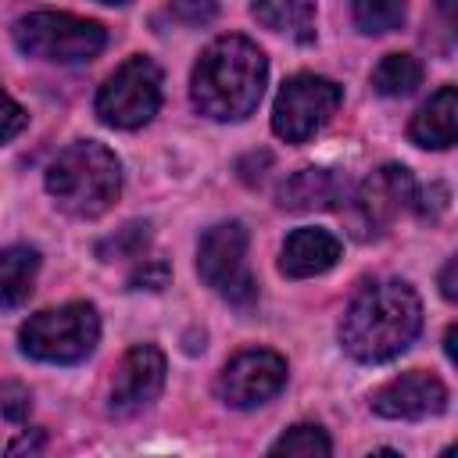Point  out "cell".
<instances>
[{
	"mask_svg": "<svg viewBox=\"0 0 458 458\" xmlns=\"http://www.w3.org/2000/svg\"><path fill=\"white\" fill-rule=\"evenodd\" d=\"M7 451H11V454H21V451H43V429H32V437H29V433L18 437Z\"/></svg>",
	"mask_w": 458,
	"mask_h": 458,
	"instance_id": "cell-26",
	"label": "cell"
},
{
	"mask_svg": "<svg viewBox=\"0 0 458 458\" xmlns=\"http://www.w3.org/2000/svg\"><path fill=\"white\" fill-rule=\"evenodd\" d=\"M351 18L365 36H383L404 25L408 4L404 0H351Z\"/></svg>",
	"mask_w": 458,
	"mask_h": 458,
	"instance_id": "cell-19",
	"label": "cell"
},
{
	"mask_svg": "<svg viewBox=\"0 0 458 458\" xmlns=\"http://www.w3.org/2000/svg\"><path fill=\"white\" fill-rule=\"evenodd\" d=\"M415 179L404 165H383L376 168L347 200L344 218L354 240H379L394 229V222L415 204Z\"/></svg>",
	"mask_w": 458,
	"mask_h": 458,
	"instance_id": "cell-7",
	"label": "cell"
},
{
	"mask_svg": "<svg viewBox=\"0 0 458 458\" xmlns=\"http://www.w3.org/2000/svg\"><path fill=\"white\" fill-rule=\"evenodd\" d=\"M14 47L39 61L79 64L93 61L107 47V29L93 18H79L68 11H32L21 14L11 29Z\"/></svg>",
	"mask_w": 458,
	"mask_h": 458,
	"instance_id": "cell-5",
	"label": "cell"
},
{
	"mask_svg": "<svg viewBox=\"0 0 458 458\" xmlns=\"http://www.w3.org/2000/svg\"><path fill=\"white\" fill-rule=\"evenodd\" d=\"M268 79V57L247 36L211 39L190 75V100L211 122H243L261 104Z\"/></svg>",
	"mask_w": 458,
	"mask_h": 458,
	"instance_id": "cell-1",
	"label": "cell"
},
{
	"mask_svg": "<svg viewBox=\"0 0 458 458\" xmlns=\"http://www.w3.org/2000/svg\"><path fill=\"white\" fill-rule=\"evenodd\" d=\"M197 272L233 308H240V311L254 308L258 283L247 268V229L240 222H218L200 236Z\"/></svg>",
	"mask_w": 458,
	"mask_h": 458,
	"instance_id": "cell-8",
	"label": "cell"
},
{
	"mask_svg": "<svg viewBox=\"0 0 458 458\" xmlns=\"http://www.w3.org/2000/svg\"><path fill=\"white\" fill-rule=\"evenodd\" d=\"M340 240L329 229H315V225H301L286 236L283 254H279V272L290 279H311L329 272L340 261Z\"/></svg>",
	"mask_w": 458,
	"mask_h": 458,
	"instance_id": "cell-13",
	"label": "cell"
},
{
	"mask_svg": "<svg viewBox=\"0 0 458 458\" xmlns=\"http://www.w3.org/2000/svg\"><path fill=\"white\" fill-rule=\"evenodd\" d=\"M454 268H458V261L451 258L444 265V272H440V293H444V301H454Z\"/></svg>",
	"mask_w": 458,
	"mask_h": 458,
	"instance_id": "cell-27",
	"label": "cell"
},
{
	"mask_svg": "<svg viewBox=\"0 0 458 458\" xmlns=\"http://www.w3.org/2000/svg\"><path fill=\"white\" fill-rule=\"evenodd\" d=\"M422 329V301L401 283H369L340 318V347L365 365L390 361L415 344Z\"/></svg>",
	"mask_w": 458,
	"mask_h": 458,
	"instance_id": "cell-2",
	"label": "cell"
},
{
	"mask_svg": "<svg viewBox=\"0 0 458 458\" xmlns=\"http://www.w3.org/2000/svg\"><path fill=\"white\" fill-rule=\"evenodd\" d=\"M100 4H129V0H100Z\"/></svg>",
	"mask_w": 458,
	"mask_h": 458,
	"instance_id": "cell-29",
	"label": "cell"
},
{
	"mask_svg": "<svg viewBox=\"0 0 458 458\" xmlns=\"http://www.w3.org/2000/svg\"><path fill=\"white\" fill-rule=\"evenodd\" d=\"M440 4H444V7H451V0H440Z\"/></svg>",
	"mask_w": 458,
	"mask_h": 458,
	"instance_id": "cell-30",
	"label": "cell"
},
{
	"mask_svg": "<svg viewBox=\"0 0 458 458\" xmlns=\"http://www.w3.org/2000/svg\"><path fill=\"white\" fill-rule=\"evenodd\" d=\"M250 14L258 25L290 36L293 43H311L315 39V7L311 0H254Z\"/></svg>",
	"mask_w": 458,
	"mask_h": 458,
	"instance_id": "cell-16",
	"label": "cell"
},
{
	"mask_svg": "<svg viewBox=\"0 0 458 458\" xmlns=\"http://www.w3.org/2000/svg\"><path fill=\"white\" fill-rule=\"evenodd\" d=\"M32 411V394L29 386L14 383V379H0V415L11 422H25Z\"/></svg>",
	"mask_w": 458,
	"mask_h": 458,
	"instance_id": "cell-22",
	"label": "cell"
},
{
	"mask_svg": "<svg viewBox=\"0 0 458 458\" xmlns=\"http://www.w3.org/2000/svg\"><path fill=\"white\" fill-rule=\"evenodd\" d=\"M286 358L265 347L240 351L233 361H225L215 390L229 408H258L272 401L286 386Z\"/></svg>",
	"mask_w": 458,
	"mask_h": 458,
	"instance_id": "cell-10",
	"label": "cell"
},
{
	"mask_svg": "<svg viewBox=\"0 0 458 458\" xmlns=\"http://www.w3.org/2000/svg\"><path fill=\"white\" fill-rule=\"evenodd\" d=\"M172 14L182 25H208L218 14V0H172Z\"/></svg>",
	"mask_w": 458,
	"mask_h": 458,
	"instance_id": "cell-24",
	"label": "cell"
},
{
	"mask_svg": "<svg viewBox=\"0 0 458 458\" xmlns=\"http://www.w3.org/2000/svg\"><path fill=\"white\" fill-rule=\"evenodd\" d=\"M422 82V64L411 54H386L372 68V89L379 97H408Z\"/></svg>",
	"mask_w": 458,
	"mask_h": 458,
	"instance_id": "cell-18",
	"label": "cell"
},
{
	"mask_svg": "<svg viewBox=\"0 0 458 458\" xmlns=\"http://www.w3.org/2000/svg\"><path fill=\"white\" fill-rule=\"evenodd\" d=\"M268 454H304V458H311V454H333V444H329V437H326L318 426L301 422V426H290V429L268 447Z\"/></svg>",
	"mask_w": 458,
	"mask_h": 458,
	"instance_id": "cell-20",
	"label": "cell"
},
{
	"mask_svg": "<svg viewBox=\"0 0 458 458\" xmlns=\"http://www.w3.org/2000/svg\"><path fill=\"white\" fill-rule=\"evenodd\" d=\"M47 193L72 218H100L122 193V165L111 147L75 140L47 165Z\"/></svg>",
	"mask_w": 458,
	"mask_h": 458,
	"instance_id": "cell-3",
	"label": "cell"
},
{
	"mask_svg": "<svg viewBox=\"0 0 458 458\" xmlns=\"http://www.w3.org/2000/svg\"><path fill=\"white\" fill-rule=\"evenodd\" d=\"M147 240H150V225H147V222H129V225L118 229L107 243H100L97 254H100L104 261H114V258H140L143 247H147Z\"/></svg>",
	"mask_w": 458,
	"mask_h": 458,
	"instance_id": "cell-21",
	"label": "cell"
},
{
	"mask_svg": "<svg viewBox=\"0 0 458 458\" xmlns=\"http://www.w3.org/2000/svg\"><path fill=\"white\" fill-rule=\"evenodd\" d=\"M97 340H100V315L86 301H68L61 308L36 311L18 329L21 354L50 365H75L89 358Z\"/></svg>",
	"mask_w": 458,
	"mask_h": 458,
	"instance_id": "cell-4",
	"label": "cell"
},
{
	"mask_svg": "<svg viewBox=\"0 0 458 458\" xmlns=\"http://www.w3.org/2000/svg\"><path fill=\"white\" fill-rule=\"evenodd\" d=\"M165 386V354L154 344H132L111 379V411L132 415L143 411Z\"/></svg>",
	"mask_w": 458,
	"mask_h": 458,
	"instance_id": "cell-11",
	"label": "cell"
},
{
	"mask_svg": "<svg viewBox=\"0 0 458 458\" xmlns=\"http://www.w3.org/2000/svg\"><path fill=\"white\" fill-rule=\"evenodd\" d=\"M25 125H29V114H25L21 104L0 86V147H4L7 140H14Z\"/></svg>",
	"mask_w": 458,
	"mask_h": 458,
	"instance_id": "cell-23",
	"label": "cell"
},
{
	"mask_svg": "<svg viewBox=\"0 0 458 458\" xmlns=\"http://www.w3.org/2000/svg\"><path fill=\"white\" fill-rule=\"evenodd\" d=\"M39 272V250L36 247H4L0 250V308H18L29 301Z\"/></svg>",
	"mask_w": 458,
	"mask_h": 458,
	"instance_id": "cell-17",
	"label": "cell"
},
{
	"mask_svg": "<svg viewBox=\"0 0 458 458\" xmlns=\"http://www.w3.org/2000/svg\"><path fill=\"white\" fill-rule=\"evenodd\" d=\"M444 351H447V358L454 361V326L447 329V336H444Z\"/></svg>",
	"mask_w": 458,
	"mask_h": 458,
	"instance_id": "cell-28",
	"label": "cell"
},
{
	"mask_svg": "<svg viewBox=\"0 0 458 458\" xmlns=\"http://www.w3.org/2000/svg\"><path fill=\"white\" fill-rule=\"evenodd\" d=\"M165 283H168V261H161V258L143 261V265L129 276V286H132V290H161Z\"/></svg>",
	"mask_w": 458,
	"mask_h": 458,
	"instance_id": "cell-25",
	"label": "cell"
},
{
	"mask_svg": "<svg viewBox=\"0 0 458 458\" xmlns=\"http://www.w3.org/2000/svg\"><path fill=\"white\" fill-rule=\"evenodd\" d=\"M369 404L383 419H429L447 408V386L433 372L411 369L383 383Z\"/></svg>",
	"mask_w": 458,
	"mask_h": 458,
	"instance_id": "cell-12",
	"label": "cell"
},
{
	"mask_svg": "<svg viewBox=\"0 0 458 458\" xmlns=\"http://www.w3.org/2000/svg\"><path fill=\"white\" fill-rule=\"evenodd\" d=\"M344 89L315 72H297L283 82L276 107H272V132L286 143L311 140L340 107Z\"/></svg>",
	"mask_w": 458,
	"mask_h": 458,
	"instance_id": "cell-9",
	"label": "cell"
},
{
	"mask_svg": "<svg viewBox=\"0 0 458 458\" xmlns=\"http://www.w3.org/2000/svg\"><path fill=\"white\" fill-rule=\"evenodd\" d=\"M408 136H411V143H419L426 150H447V147H454V136H458V93H454V86H440L411 114Z\"/></svg>",
	"mask_w": 458,
	"mask_h": 458,
	"instance_id": "cell-15",
	"label": "cell"
},
{
	"mask_svg": "<svg viewBox=\"0 0 458 458\" xmlns=\"http://www.w3.org/2000/svg\"><path fill=\"white\" fill-rule=\"evenodd\" d=\"M93 107H97V118L111 129L147 125L161 107V68L147 54L122 61L97 89Z\"/></svg>",
	"mask_w": 458,
	"mask_h": 458,
	"instance_id": "cell-6",
	"label": "cell"
},
{
	"mask_svg": "<svg viewBox=\"0 0 458 458\" xmlns=\"http://www.w3.org/2000/svg\"><path fill=\"white\" fill-rule=\"evenodd\" d=\"M347 197L344 179L333 168H301L279 186V208L286 211H326Z\"/></svg>",
	"mask_w": 458,
	"mask_h": 458,
	"instance_id": "cell-14",
	"label": "cell"
}]
</instances>
